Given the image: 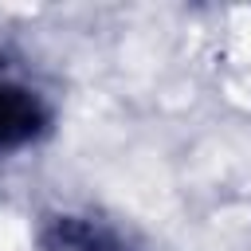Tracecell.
<instances>
[{"instance_id":"1","label":"cell","mask_w":251,"mask_h":251,"mask_svg":"<svg viewBox=\"0 0 251 251\" xmlns=\"http://www.w3.org/2000/svg\"><path fill=\"white\" fill-rule=\"evenodd\" d=\"M39 122H43L39 98H35L27 86L4 78V71H0V149L27 141V137L39 129Z\"/></svg>"}]
</instances>
